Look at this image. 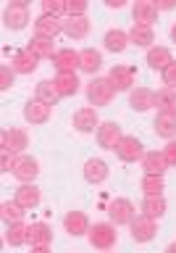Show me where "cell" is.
<instances>
[{
	"label": "cell",
	"instance_id": "20",
	"mask_svg": "<svg viewBox=\"0 0 176 253\" xmlns=\"http://www.w3.org/2000/svg\"><path fill=\"white\" fill-rule=\"evenodd\" d=\"M129 106L140 114H145V111L155 108V92L147 90V87H137V90L129 92Z\"/></svg>",
	"mask_w": 176,
	"mask_h": 253
},
{
	"label": "cell",
	"instance_id": "42",
	"mask_svg": "<svg viewBox=\"0 0 176 253\" xmlns=\"http://www.w3.org/2000/svg\"><path fill=\"white\" fill-rule=\"evenodd\" d=\"M163 156H166V161H169L171 166H176V140L166 142V148H163Z\"/></svg>",
	"mask_w": 176,
	"mask_h": 253
},
{
	"label": "cell",
	"instance_id": "35",
	"mask_svg": "<svg viewBox=\"0 0 176 253\" xmlns=\"http://www.w3.org/2000/svg\"><path fill=\"white\" fill-rule=\"evenodd\" d=\"M29 243H32V245H50V243H53V227L45 224V221H37V224H32Z\"/></svg>",
	"mask_w": 176,
	"mask_h": 253
},
{
	"label": "cell",
	"instance_id": "6",
	"mask_svg": "<svg viewBox=\"0 0 176 253\" xmlns=\"http://www.w3.org/2000/svg\"><path fill=\"white\" fill-rule=\"evenodd\" d=\"M71 124H74V129H76V132L90 134V132H98V126H100L103 122L98 119V108L84 106V108H79L76 114H74V119H71Z\"/></svg>",
	"mask_w": 176,
	"mask_h": 253
},
{
	"label": "cell",
	"instance_id": "23",
	"mask_svg": "<svg viewBox=\"0 0 176 253\" xmlns=\"http://www.w3.org/2000/svg\"><path fill=\"white\" fill-rule=\"evenodd\" d=\"M29 232H32V227L24 224V221H19V224H8L5 227V243L11 245V248H21V245L29 243Z\"/></svg>",
	"mask_w": 176,
	"mask_h": 253
},
{
	"label": "cell",
	"instance_id": "10",
	"mask_svg": "<svg viewBox=\"0 0 176 253\" xmlns=\"http://www.w3.org/2000/svg\"><path fill=\"white\" fill-rule=\"evenodd\" d=\"M129 227H132V240L134 243H150L158 235V224H155V219H150V216H134V221Z\"/></svg>",
	"mask_w": 176,
	"mask_h": 253
},
{
	"label": "cell",
	"instance_id": "36",
	"mask_svg": "<svg viewBox=\"0 0 176 253\" xmlns=\"http://www.w3.org/2000/svg\"><path fill=\"white\" fill-rule=\"evenodd\" d=\"M140 187L145 190V195H163L166 182H163V177H158V174H145L140 182Z\"/></svg>",
	"mask_w": 176,
	"mask_h": 253
},
{
	"label": "cell",
	"instance_id": "15",
	"mask_svg": "<svg viewBox=\"0 0 176 253\" xmlns=\"http://www.w3.org/2000/svg\"><path fill=\"white\" fill-rule=\"evenodd\" d=\"M63 227H66V232L71 237H82L90 232V219H87V213L84 211H69L66 216H63Z\"/></svg>",
	"mask_w": 176,
	"mask_h": 253
},
{
	"label": "cell",
	"instance_id": "48",
	"mask_svg": "<svg viewBox=\"0 0 176 253\" xmlns=\"http://www.w3.org/2000/svg\"><path fill=\"white\" fill-rule=\"evenodd\" d=\"M106 253H108V251H106Z\"/></svg>",
	"mask_w": 176,
	"mask_h": 253
},
{
	"label": "cell",
	"instance_id": "11",
	"mask_svg": "<svg viewBox=\"0 0 176 253\" xmlns=\"http://www.w3.org/2000/svg\"><path fill=\"white\" fill-rule=\"evenodd\" d=\"M132 19H134V24H140V27H153L158 21V5L153 0H137V3L132 5Z\"/></svg>",
	"mask_w": 176,
	"mask_h": 253
},
{
	"label": "cell",
	"instance_id": "2",
	"mask_svg": "<svg viewBox=\"0 0 176 253\" xmlns=\"http://www.w3.org/2000/svg\"><path fill=\"white\" fill-rule=\"evenodd\" d=\"M87 240H90V245L98 248V251H110L116 245V240H118L116 224H110V221H98V224L90 227Z\"/></svg>",
	"mask_w": 176,
	"mask_h": 253
},
{
	"label": "cell",
	"instance_id": "25",
	"mask_svg": "<svg viewBox=\"0 0 176 253\" xmlns=\"http://www.w3.org/2000/svg\"><path fill=\"white\" fill-rule=\"evenodd\" d=\"M155 134L163 140H176V114H158L155 116Z\"/></svg>",
	"mask_w": 176,
	"mask_h": 253
},
{
	"label": "cell",
	"instance_id": "8",
	"mask_svg": "<svg viewBox=\"0 0 176 253\" xmlns=\"http://www.w3.org/2000/svg\"><path fill=\"white\" fill-rule=\"evenodd\" d=\"M13 177L21 182V185H27V182H35V177L39 174V164L37 158L32 156H16V164H13Z\"/></svg>",
	"mask_w": 176,
	"mask_h": 253
},
{
	"label": "cell",
	"instance_id": "14",
	"mask_svg": "<svg viewBox=\"0 0 176 253\" xmlns=\"http://www.w3.org/2000/svg\"><path fill=\"white\" fill-rule=\"evenodd\" d=\"M108 82L113 84V90H116V92L132 90V84H134V69H132V66H121V63H116V66L108 71Z\"/></svg>",
	"mask_w": 176,
	"mask_h": 253
},
{
	"label": "cell",
	"instance_id": "47",
	"mask_svg": "<svg viewBox=\"0 0 176 253\" xmlns=\"http://www.w3.org/2000/svg\"><path fill=\"white\" fill-rule=\"evenodd\" d=\"M166 253H176V243H171L169 248H166Z\"/></svg>",
	"mask_w": 176,
	"mask_h": 253
},
{
	"label": "cell",
	"instance_id": "37",
	"mask_svg": "<svg viewBox=\"0 0 176 253\" xmlns=\"http://www.w3.org/2000/svg\"><path fill=\"white\" fill-rule=\"evenodd\" d=\"M42 13L53 16V19H61L66 13V0H42Z\"/></svg>",
	"mask_w": 176,
	"mask_h": 253
},
{
	"label": "cell",
	"instance_id": "40",
	"mask_svg": "<svg viewBox=\"0 0 176 253\" xmlns=\"http://www.w3.org/2000/svg\"><path fill=\"white\" fill-rule=\"evenodd\" d=\"M13 164H16V158H13L11 150L0 148V171H13Z\"/></svg>",
	"mask_w": 176,
	"mask_h": 253
},
{
	"label": "cell",
	"instance_id": "26",
	"mask_svg": "<svg viewBox=\"0 0 176 253\" xmlns=\"http://www.w3.org/2000/svg\"><path fill=\"white\" fill-rule=\"evenodd\" d=\"M63 35L71 40H84L90 35V19L87 16H79V19H66L63 21Z\"/></svg>",
	"mask_w": 176,
	"mask_h": 253
},
{
	"label": "cell",
	"instance_id": "33",
	"mask_svg": "<svg viewBox=\"0 0 176 253\" xmlns=\"http://www.w3.org/2000/svg\"><path fill=\"white\" fill-rule=\"evenodd\" d=\"M24 213H27V209L19 206L16 201H3L0 203V219L5 221V227L8 224H19V221L24 219Z\"/></svg>",
	"mask_w": 176,
	"mask_h": 253
},
{
	"label": "cell",
	"instance_id": "19",
	"mask_svg": "<svg viewBox=\"0 0 176 253\" xmlns=\"http://www.w3.org/2000/svg\"><path fill=\"white\" fill-rule=\"evenodd\" d=\"M174 63V55L169 47H163V45H153L147 50V66L150 69H155V71H166Z\"/></svg>",
	"mask_w": 176,
	"mask_h": 253
},
{
	"label": "cell",
	"instance_id": "28",
	"mask_svg": "<svg viewBox=\"0 0 176 253\" xmlns=\"http://www.w3.org/2000/svg\"><path fill=\"white\" fill-rule=\"evenodd\" d=\"M103 42H106V50H110V53H124L126 47H129V32H124V29H108Z\"/></svg>",
	"mask_w": 176,
	"mask_h": 253
},
{
	"label": "cell",
	"instance_id": "21",
	"mask_svg": "<svg viewBox=\"0 0 176 253\" xmlns=\"http://www.w3.org/2000/svg\"><path fill=\"white\" fill-rule=\"evenodd\" d=\"M13 201L24 206V209H35V206L39 203V187L35 185V182H27V185H19L16 187V195H13Z\"/></svg>",
	"mask_w": 176,
	"mask_h": 253
},
{
	"label": "cell",
	"instance_id": "30",
	"mask_svg": "<svg viewBox=\"0 0 176 253\" xmlns=\"http://www.w3.org/2000/svg\"><path fill=\"white\" fill-rule=\"evenodd\" d=\"M27 50L35 53L39 61H42V58H50V61H53V55L58 53V50H55V45H53V40H45V37H37V35L29 40Z\"/></svg>",
	"mask_w": 176,
	"mask_h": 253
},
{
	"label": "cell",
	"instance_id": "31",
	"mask_svg": "<svg viewBox=\"0 0 176 253\" xmlns=\"http://www.w3.org/2000/svg\"><path fill=\"white\" fill-rule=\"evenodd\" d=\"M129 42H134L137 47H153V42H155V32H153V27H140V24H134V27L129 29Z\"/></svg>",
	"mask_w": 176,
	"mask_h": 253
},
{
	"label": "cell",
	"instance_id": "27",
	"mask_svg": "<svg viewBox=\"0 0 176 253\" xmlns=\"http://www.w3.org/2000/svg\"><path fill=\"white\" fill-rule=\"evenodd\" d=\"M79 58H82V63H79V69L84 71V74H98L100 66H103V55L100 50H95V47H84V50H79Z\"/></svg>",
	"mask_w": 176,
	"mask_h": 253
},
{
	"label": "cell",
	"instance_id": "7",
	"mask_svg": "<svg viewBox=\"0 0 176 253\" xmlns=\"http://www.w3.org/2000/svg\"><path fill=\"white\" fill-rule=\"evenodd\" d=\"M0 148L11 150V153H21L24 148H29V134L24 129H19V126L3 129V134H0Z\"/></svg>",
	"mask_w": 176,
	"mask_h": 253
},
{
	"label": "cell",
	"instance_id": "43",
	"mask_svg": "<svg viewBox=\"0 0 176 253\" xmlns=\"http://www.w3.org/2000/svg\"><path fill=\"white\" fill-rule=\"evenodd\" d=\"M29 253H53V251H50V245H32Z\"/></svg>",
	"mask_w": 176,
	"mask_h": 253
},
{
	"label": "cell",
	"instance_id": "17",
	"mask_svg": "<svg viewBox=\"0 0 176 253\" xmlns=\"http://www.w3.org/2000/svg\"><path fill=\"white\" fill-rule=\"evenodd\" d=\"M63 32V21L61 19H53V16H39L35 21V35L37 37H45V40H55Z\"/></svg>",
	"mask_w": 176,
	"mask_h": 253
},
{
	"label": "cell",
	"instance_id": "4",
	"mask_svg": "<svg viewBox=\"0 0 176 253\" xmlns=\"http://www.w3.org/2000/svg\"><path fill=\"white\" fill-rule=\"evenodd\" d=\"M134 203L129 198H116L113 203L108 206V216H110V224L116 227H124V224H132L134 221Z\"/></svg>",
	"mask_w": 176,
	"mask_h": 253
},
{
	"label": "cell",
	"instance_id": "46",
	"mask_svg": "<svg viewBox=\"0 0 176 253\" xmlns=\"http://www.w3.org/2000/svg\"><path fill=\"white\" fill-rule=\"evenodd\" d=\"M171 40H174V42H176V21L171 24Z\"/></svg>",
	"mask_w": 176,
	"mask_h": 253
},
{
	"label": "cell",
	"instance_id": "44",
	"mask_svg": "<svg viewBox=\"0 0 176 253\" xmlns=\"http://www.w3.org/2000/svg\"><path fill=\"white\" fill-rule=\"evenodd\" d=\"M155 5H158V11H171V8H174L171 0H163V3H155Z\"/></svg>",
	"mask_w": 176,
	"mask_h": 253
},
{
	"label": "cell",
	"instance_id": "18",
	"mask_svg": "<svg viewBox=\"0 0 176 253\" xmlns=\"http://www.w3.org/2000/svg\"><path fill=\"white\" fill-rule=\"evenodd\" d=\"M169 166L171 164L166 161L163 150H147L145 158H142V169H145V174H158V177H163Z\"/></svg>",
	"mask_w": 176,
	"mask_h": 253
},
{
	"label": "cell",
	"instance_id": "24",
	"mask_svg": "<svg viewBox=\"0 0 176 253\" xmlns=\"http://www.w3.org/2000/svg\"><path fill=\"white\" fill-rule=\"evenodd\" d=\"M35 98L47 103V106H55V103L61 100V92H58V87H55V79H39L37 87H35Z\"/></svg>",
	"mask_w": 176,
	"mask_h": 253
},
{
	"label": "cell",
	"instance_id": "39",
	"mask_svg": "<svg viewBox=\"0 0 176 253\" xmlns=\"http://www.w3.org/2000/svg\"><path fill=\"white\" fill-rule=\"evenodd\" d=\"M13 77H16V71L11 66H0V90H8L13 84Z\"/></svg>",
	"mask_w": 176,
	"mask_h": 253
},
{
	"label": "cell",
	"instance_id": "34",
	"mask_svg": "<svg viewBox=\"0 0 176 253\" xmlns=\"http://www.w3.org/2000/svg\"><path fill=\"white\" fill-rule=\"evenodd\" d=\"M79 77L76 74H58L55 77V87H58L61 98H74V95L79 92Z\"/></svg>",
	"mask_w": 176,
	"mask_h": 253
},
{
	"label": "cell",
	"instance_id": "41",
	"mask_svg": "<svg viewBox=\"0 0 176 253\" xmlns=\"http://www.w3.org/2000/svg\"><path fill=\"white\" fill-rule=\"evenodd\" d=\"M161 74H163V84H166V87H174V90H176V61H174L166 71H161Z\"/></svg>",
	"mask_w": 176,
	"mask_h": 253
},
{
	"label": "cell",
	"instance_id": "5",
	"mask_svg": "<svg viewBox=\"0 0 176 253\" xmlns=\"http://www.w3.org/2000/svg\"><path fill=\"white\" fill-rule=\"evenodd\" d=\"M116 156L121 158L124 164L142 161V158H145V145H142L137 137H132V134H124L121 142H118V148H116Z\"/></svg>",
	"mask_w": 176,
	"mask_h": 253
},
{
	"label": "cell",
	"instance_id": "9",
	"mask_svg": "<svg viewBox=\"0 0 176 253\" xmlns=\"http://www.w3.org/2000/svg\"><path fill=\"white\" fill-rule=\"evenodd\" d=\"M79 63H82V58H79V53L74 47H61L53 55V66L58 69V74H76Z\"/></svg>",
	"mask_w": 176,
	"mask_h": 253
},
{
	"label": "cell",
	"instance_id": "38",
	"mask_svg": "<svg viewBox=\"0 0 176 253\" xmlns=\"http://www.w3.org/2000/svg\"><path fill=\"white\" fill-rule=\"evenodd\" d=\"M87 8H90L87 0H66V19H79V16H87Z\"/></svg>",
	"mask_w": 176,
	"mask_h": 253
},
{
	"label": "cell",
	"instance_id": "29",
	"mask_svg": "<svg viewBox=\"0 0 176 253\" xmlns=\"http://www.w3.org/2000/svg\"><path fill=\"white\" fill-rule=\"evenodd\" d=\"M166 209H169V203H166L163 195H145V201H142V216L161 219Z\"/></svg>",
	"mask_w": 176,
	"mask_h": 253
},
{
	"label": "cell",
	"instance_id": "32",
	"mask_svg": "<svg viewBox=\"0 0 176 253\" xmlns=\"http://www.w3.org/2000/svg\"><path fill=\"white\" fill-rule=\"evenodd\" d=\"M155 108L158 114H176V90L174 87H163L155 92Z\"/></svg>",
	"mask_w": 176,
	"mask_h": 253
},
{
	"label": "cell",
	"instance_id": "22",
	"mask_svg": "<svg viewBox=\"0 0 176 253\" xmlns=\"http://www.w3.org/2000/svg\"><path fill=\"white\" fill-rule=\"evenodd\" d=\"M84 179L90 182V185L106 182L108 179V164L103 161V158H90V161L84 164Z\"/></svg>",
	"mask_w": 176,
	"mask_h": 253
},
{
	"label": "cell",
	"instance_id": "16",
	"mask_svg": "<svg viewBox=\"0 0 176 253\" xmlns=\"http://www.w3.org/2000/svg\"><path fill=\"white\" fill-rule=\"evenodd\" d=\"M37 63H39V58L35 53H29L27 47H21V50H16L11 55V69L16 74H32V71L37 69Z\"/></svg>",
	"mask_w": 176,
	"mask_h": 253
},
{
	"label": "cell",
	"instance_id": "12",
	"mask_svg": "<svg viewBox=\"0 0 176 253\" xmlns=\"http://www.w3.org/2000/svg\"><path fill=\"white\" fill-rule=\"evenodd\" d=\"M121 126H118L116 122H103L98 126V145L106 148V150H116L118 142H121Z\"/></svg>",
	"mask_w": 176,
	"mask_h": 253
},
{
	"label": "cell",
	"instance_id": "13",
	"mask_svg": "<svg viewBox=\"0 0 176 253\" xmlns=\"http://www.w3.org/2000/svg\"><path fill=\"white\" fill-rule=\"evenodd\" d=\"M50 114H53V106H47V103L32 98L27 106H24V119H27L29 124H47L50 122Z\"/></svg>",
	"mask_w": 176,
	"mask_h": 253
},
{
	"label": "cell",
	"instance_id": "1",
	"mask_svg": "<svg viewBox=\"0 0 176 253\" xmlns=\"http://www.w3.org/2000/svg\"><path fill=\"white\" fill-rule=\"evenodd\" d=\"M113 98H116V90L108 82V77H92V82L87 84V100H90V106H95V108L110 106Z\"/></svg>",
	"mask_w": 176,
	"mask_h": 253
},
{
	"label": "cell",
	"instance_id": "45",
	"mask_svg": "<svg viewBox=\"0 0 176 253\" xmlns=\"http://www.w3.org/2000/svg\"><path fill=\"white\" fill-rule=\"evenodd\" d=\"M106 5H108V8H121V5H124V0H108Z\"/></svg>",
	"mask_w": 176,
	"mask_h": 253
},
{
	"label": "cell",
	"instance_id": "3",
	"mask_svg": "<svg viewBox=\"0 0 176 253\" xmlns=\"http://www.w3.org/2000/svg\"><path fill=\"white\" fill-rule=\"evenodd\" d=\"M3 21L8 29L19 32L29 24V3L27 0H13V3L5 5V13H3Z\"/></svg>",
	"mask_w": 176,
	"mask_h": 253
}]
</instances>
